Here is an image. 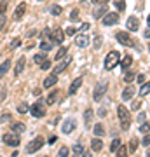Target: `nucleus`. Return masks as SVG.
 Here are the masks:
<instances>
[{"label": "nucleus", "mask_w": 150, "mask_h": 157, "mask_svg": "<svg viewBox=\"0 0 150 157\" xmlns=\"http://www.w3.org/2000/svg\"><path fill=\"white\" fill-rule=\"evenodd\" d=\"M25 63H26V58H25V56H21L19 59H17V65H16V68H14V73H16V77L23 73V70H25Z\"/></svg>", "instance_id": "dca6fc26"}, {"label": "nucleus", "mask_w": 150, "mask_h": 157, "mask_svg": "<svg viewBox=\"0 0 150 157\" xmlns=\"http://www.w3.org/2000/svg\"><path fill=\"white\" fill-rule=\"evenodd\" d=\"M93 115H94V113H93V110H91V108H87V110L84 112V119H86V124H89L91 121H93Z\"/></svg>", "instance_id": "c756f323"}, {"label": "nucleus", "mask_w": 150, "mask_h": 157, "mask_svg": "<svg viewBox=\"0 0 150 157\" xmlns=\"http://www.w3.org/2000/svg\"><path fill=\"white\" fill-rule=\"evenodd\" d=\"M73 157H77V155H73Z\"/></svg>", "instance_id": "052dcab7"}, {"label": "nucleus", "mask_w": 150, "mask_h": 157, "mask_svg": "<svg viewBox=\"0 0 150 157\" xmlns=\"http://www.w3.org/2000/svg\"><path fill=\"white\" fill-rule=\"evenodd\" d=\"M58 100H60V91H52V93H49V96H47L45 105H47V107H51V105H54Z\"/></svg>", "instance_id": "4468645a"}, {"label": "nucleus", "mask_w": 150, "mask_h": 157, "mask_svg": "<svg viewBox=\"0 0 150 157\" xmlns=\"http://www.w3.org/2000/svg\"><path fill=\"white\" fill-rule=\"evenodd\" d=\"M73 152H75V154H80V152H84V150H82V145H75V147H73Z\"/></svg>", "instance_id": "09e8293b"}, {"label": "nucleus", "mask_w": 150, "mask_h": 157, "mask_svg": "<svg viewBox=\"0 0 150 157\" xmlns=\"http://www.w3.org/2000/svg\"><path fill=\"white\" fill-rule=\"evenodd\" d=\"M148 37H150V28L147 26V30H145V39H148Z\"/></svg>", "instance_id": "6e6d98bb"}, {"label": "nucleus", "mask_w": 150, "mask_h": 157, "mask_svg": "<svg viewBox=\"0 0 150 157\" xmlns=\"http://www.w3.org/2000/svg\"><path fill=\"white\" fill-rule=\"evenodd\" d=\"M33 61H35V63H39V65H42V63L45 61V58H44V54H35V58H33Z\"/></svg>", "instance_id": "4c0bfd02"}, {"label": "nucleus", "mask_w": 150, "mask_h": 157, "mask_svg": "<svg viewBox=\"0 0 150 157\" xmlns=\"http://www.w3.org/2000/svg\"><path fill=\"white\" fill-rule=\"evenodd\" d=\"M75 45H79V47H86V45H89V37L86 33H80L75 37Z\"/></svg>", "instance_id": "f8f14e48"}, {"label": "nucleus", "mask_w": 150, "mask_h": 157, "mask_svg": "<svg viewBox=\"0 0 150 157\" xmlns=\"http://www.w3.org/2000/svg\"><path fill=\"white\" fill-rule=\"evenodd\" d=\"M117 21H119V14H117V12H108V14H105L103 19H101V23H103L105 26H112V25H115Z\"/></svg>", "instance_id": "6e6552de"}, {"label": "nucleus", "mask_w": 150, "mask_h": 157, "mask_svg": "<svg viewBox=\"0 0 150 157\" xmlns=\"http://www.w3.org/2000/svg\"><path fill=\"white\" fill-rule=\"evenodd\" d=\"M119 147H121V140H119V138H115V140L112 141V145H110V150H112V152H115L117 148H119Z\"/></svg>", "instance_id": "f704fd0d"}, {"label": "nucleus", "mask_w": 150, "mask_h": 157, "mask_svg": "<svg viewBox=\"0 0 150 157\" xmlns=\"http://www.w3.org/2000/svg\"><path fill=\"white\" fill-rule=\"evenodd\" d=\"M51 37H52V40H54V42L61 44L63 40H65V32H63L61 28H54L52 32H51Z\"/></svg>", "instance_id": "9d476101"}, {"label": "nucleus", "mask_w": 150, "mask_h": 157, "mask_svg": "<svg viewBox=\"0 0 150 157\" xmlns=\"http://www.w3.org/2000/svg\"><path fill=\"white\" fill-rule=\"evenodd\" d=\"M101 2H103V4H105V2H108V0H101Z\"/></svg>", "instance_id": "bf43d9fd"}, {"label": "nucleus", "mask_w": 150, "mask_h": 157, "mask_svg": "<svg viewBox=\"0 0 150 157\" xmlns=\"http://www.w3.org/2000/svg\"><path fill=\"white\" fill-rule=\"evenodd\" d=\"M106 14V7L105 6H100V7H96L94 9V12H93V16L96 17V19H100L101 16H105Z\"/></svg>", "instance_id": "5701e85b"}, {"label": "nucleus", "mask_w": 150, "mask_h": 157, "mask_svg": "<svg viewBox=\"0 0 150 157\" xmlns=\"http://www.w3.org/2000/svg\"><path fill=\"white\" fill-rule=\"evenodd\" d=\"M42 145H44V138H42V136H37V138H33V140L26 145V152L28 154H35L39 148H42Z\"/></svg>", "instance_id": "7ed1b4c3"}, {"label": "nucleus", "mask_w": 150, "mask_h": 157, "mask_svg": "<svg viewBox=\"0 0 150 157\" xmlns=\"http://www.w3.org/2000/svg\"><path fill=\"white\" fill-rule=\"evenodd\" d=\"M148 143H150V140H148V135H145V138H143V145H145V147H148Z\"/></svg>", "instance_id": "5fc2aeb1"}, {"label": "nucleus", "mask_w": 150, "mask_h": 157, "mask_svg": "<svg viewBox=\"0 0 150 157\" xmlns=\"http://www.w3.org/2000/svg\"><path fill=\"white\" fill-rule=\"evenodd\" d=\"M115 39L119 40V42H121L122 45H126V47H131V45H134L133 39L129 37V32H117Z\"/></svg>", "instance_id": "20e7f679"}, {"label": "nucleus", "mask_w": 150, "mask_h": 157, "mask_svg": "<svg viewBox=\"0 0 150 157\" xmlns=\"http://www.w3.org/2000/svg\"><path fill=\"white\" fill-rule=\"evenodd\" d=\"M19 45H21V40H19V39H14V40L11 42V45H9V49H11V51H14V49H17Z\"/></svg>", "instance_id": "72a5a7b5"}, {"label": "nucleus", "mask_w": 150, "mask_h": 157, "mask_svg": "<svg viewBox=\"0 0 150 157\" xmlns=\"http://www.w3.org/2000/svg\"><path fill=\"white\" fill-rule=\"evenodd\" d=\"M61 12H63V9L60 6H52L51 7V14H52V16H60Z\"/></svg>", "instance_id": "473e14b6"}, {"label": "nucleus", "mask_w": 150, "mask_h": 157, "mask_svg": "<svg viewBox=\"0 0 150 157\" xmlns=\"http://www.w3.org/2000/svg\"><path fill=\"white\" fill-rule=\"evenodd\" d=\"M133 80H134V73L133 72H128L126 75H124V82H128L129 84V82H133Z\"/></svg>", "instance_id": "e433bc0d"}, {"label": "nucleus", "mask_w": 150, "mask_h": 157, "mask_svg": "<svg viewBox=\"0 0 150 157\" xmlns=\"http://www.w3.org/2000/svg\"><path fill=\"white\" fill-rule=\"evenodd\" d=\"M119 59H121L119 51H110L105 58V70H113L115 65H119Z\"/></svg>", "instance_id": "f03ea898"}, {"label": "nucleus", "mask_w": 150, "mask_h": 157, "mask_svg": "<svg viewBox=\"0 0 150 157\" xmlns=\"http://www.w3.org/2000/svg\"><path fill=\"white\" fill-rule=\"evenodd\" d=\"M67 35H75L77 33V28H73V26H70V28H67V32H65Z\"/></svg>", "instance_id": "c03bdc74"}, {"label": "nucleus", "mask_w": 150, "mask_h": 157, "mask_svg": "<svg viewBox=\"0 0 150 157\" xmlns=\"http://www.w3.org/2000/svg\"><path fill=\"white\" fill-rule=\"evenodd\" d=\"M93 133H94L96 136H103V133H105V129H103V126L101 124H96L94 129H93Z\"/></svg>", "instance_id": "7c9ffc66"}, {"label": "nucleus", "mask_w": 150, "mask_h": 157, "mask_svg": "<svg viewBox=\"0 0 150 157\" xmlns=\"http://www.w3.org/2000/svg\"><path fill=\"white\" fill-rule=\"evenodd\" d=\"M106 89H108V82H101V84L96 86L94 89V94H93V98H94V101H101V98L105 96Z\"/></svg>", "instance_id": "39448f33"}, {"label": "nucleus", "mask_w": 150, "mask_h": 157, "mask_svg": "<svg viewBox=\"0 0 150 157\" xmlns=\"http://www.w3.org/2000/svg\"><path fill=\"white\" fill-rule=\"evenodd\" d=\"M67 47H60V51H58V52H56V59H58V61H60V59H61V58H65V54H67Z\"/></svg>", "instance_id": "2f4dec72"}, {"label": "nucleus", "mask_w": 150, "mask_h": 157, "mask_svg": "<svg viewBox=\"0 0 150 157\" xmlns=\"http://www.w3.org/2000/svg\"><path fill=\"white\" fill-rule=\"evenodd\" d=\"M131 65H133V58H131V56L128 54V56H126V58L122 59V63H121V67H122V70H128V68L131 67Z\"/></svg>", "instance_id": "b1692460"}, {"label": "nucleus", "mask_w": 150, "mask_h": 157, "mask_svg": "<svg viewBox=\"0 0 150 157\" xmlns=\"http://www.w3.org/2000/svg\"><path fill=\"white\" fill-rule=\"evenodd\" d=\"M136 147H138V140H136V138H131L129 147H128V154H134V152H136Z\"/></svg>", "instance_id": "393cba45"}, {"label": "nucleus", "mask_w": 150, "mask_h": 157, "mask_svg": "<svg viewBox=\"0 0 150 157\" xmlns=\"http://www.w3.org/2000/svg\"><path fill=\"white\" fill-rule=\"evenodd\" d=\"M73 129H75V122H73L72 119H68V121H65L63 122V126H61V131L65 133V135H70Z\"/></svg>", "instance_id": "ddd939ff"}, {"label": "nucleus", "mask_w": 150, "mask_h": 157, "mask_svg": "<svg viewBox=\"0 0 150 157\" xmlns=\"http://www.w3.org/2000/svg\"><path fill=\"white\" fill-rule=\"evenodd\" d=\"M17 112H19V113H26L28 112V105H25V103L19 105V107H17Z\"/></svg>", "instance_id": "ea45409f"}, {"label": "nucleus", "mask_w": 150, "mask_h": 157, "mask_svg": "<svg viewBox=\"0 0 150 157\" xmlns=\"http://www.w3.org/2000/svg\"><path fill=\"white\" fill-rule=\"evenodd\" d=\"M6 11H7V2H6V0H2V2H0V14L4 16Z\"/></svg>", "instance_id": "58836bf2"}, {"label": "nucleus", "mask_w": 150, "mask_h": 157, "mask_svg": "<svg viewBox=\"0 0 150 157\" xmlns=\"http://www.w3.org/2000/svg\"><path fill=\"white\" fill-rule=\"evenodd\" d=\"M148 91H150V84L148 82H143V84H141V89H140V96H141V98L147 96L148 94Z\"/></svg>", "instance_id": "a878e982"}, {"label": "nucleus", "mask_w": 150, "mask_h": 157, "mask_svg": "<svg viewBox=\"0 0 150 157\" xmlns=\"http://www.w3.org/2000/svg\"><path fill=\"white\" fill-rule=\"evenodd\" d=\"M30 112H32V115L33 117H44L45 115V107H44V103H35V105H32V107L28 108Z\"/></svg>", "instance_id": "423d86ee"}, {"label": "nucleus", "mask_w": 150, "mask_h": 157, "mask_svg": "<svg viewBox=\"0 0 150 157\" xmlns=\"http://www.w3.org/2000/svg\"><path fill=\"white\" fill-rule=\"evenodd\" d=\"M45 157H47V155H45Z\"/></svg>", "instance_id": "680f3d73"}, {"label": "nucleus", "mask_w": 150, "mask_h": 157, "mask_svg": "<svg viewBox=\"0 0 150 157\" xmlns=\"http://www.w3.org/2000/svg\"><path fill=\"white\" fill-rule=\"evenodd\" d=\"M0 119H2V122H7V121H11V113H9V112L2 113V117H0Z\"/></svg>", "instance_id": "79ce46f5"}, {"label": "nucleus", "mask_w": 150, "mask_h": 157, "mask_svg": "<svg viewBox=\"0 0 150 157\" xmlns=\"http://www.w3.org/2000/svg\"><path fill=\"white\" fill-rule=\"evenodd\" d=\"M113 6L117 7V11L122 12L124 9H126V0H115V2H113Z\"/></svg>", "instance_id": "cd10ccee"}, {"label": "nucleus", "mask_w": 150, "mask_h": 157, "mask_svg": "<svg viewBox=\"0 0 150 157\" xmlns=\"http://www.w3.org/2000/svg\"><path fill=\"white\" fill-rule=\"evenodd\" d=\"M58 82V78H56V75H49V77L44 80V87L45 89H49V87H52V86Z\"/></svg>", "instance_id": "412c9836"}, {"label": "nucleus", "mask_w": 150, "mask_h": 157, "mask_svg": "<svg viewBox=\"0 0 150 157\" xmlns=\"http://www.w3.org/2000/svg\"><path fill=\"white\" fill-rule=\"evenodd\" d=\"M100 45H101V37H96V39H94V47L98 49Z\"/></svg>", "instance_id": "3c124183"}, {"label": "nucleus", "mask_w": 150, "mask_h": 157, "mask_svg": "<svg viewBox=\"0 0 150 157\" xmlns=\"http://www.w3.org/2000/svg\"><path fill=\"white\" fill-rule=\"evenodd\" d=\"M42 37H44V39H47V37H51V30H49V28H45L44 32H42Z\"/></svg>", "instance_id": "8fccbe9b"}, {"label": "nucleus", "mask_w": 150, "mask_h": 157, "mask_svg": "<svg viewBox=\"0 0 150 157\" xmlns=\"http://www.w3.org/2000/svg\"><path fill=\"white\" fill-rule=\"evenodd\" d=\"M9 68H11V59H6V61L0 65V78H2L7 72H9Z\"/></svg>", "instance_id": "aec40b11"}, {"label": "nucleus", "mask_w": 150, "mask_h": 157, "mask_svg": "<svg viewBox=\"0 0 150 157\" xmlns=\"http://www.w3.org/2000/svg\"><path fill=\"white\" fill-rule=\"evenodd\" d=\"M72 61V58H65L63 61H60V65H56L54 67V70H52V75H58V73H61L65 68H67V65Z\"/></svg>", "instance_id": "9b49d317"}, {"label": "nucleus", "mask_w": 150, "mask_h": 157, "mask_svg": "<svg viewBox=\"0 0 150 157\" xmlns=\"http://www.w3.org/2000/svg\"><path fill=\"white\" fill-rule=\"evenodd\" d=\"M6 17H0V30H2V28H4V26H6Z\"/></svg>", "instance_id": "864d4df0"}, {"label": "nucleus", "mask_w": 150, "mask_h": 157, "mask_svg": "<svg viewBox=\"0 0 150 157\" xmlns=\"http://www.w3.org/2000/svg\"><path fill=\"white\" fill-rule=\"evenodd\" d=\"M141 133H143V135H148V122L141 124Z\"/></svg>", "instance_id": "37998d69"}, {"label": "nucleus", "mask_w": 150, "mask_h": 157, "mask_svg": "<svg viewBox=\"0 0 150 157\" xmlns=\"http://www.w3.org/2000/svg\"><path fill=\"white\" fill-rule=\"evenodd\" d=\"M80 86H82V77L75 78L72 84H70V89H68V93H70V94H75V93L80 89Z\"/></svg>", "instance_id": "2eb2a0df"}, {"label": "nucleus", "mask_w": 150, "mask_h": 157, "mask_svg": "<svg viewBox=\"0 0 150 157\" xmlns=\"http://www.w3.org/2000/svg\"><path fill=\"white\" fill-rule=\"evenodd\" d=\"M40 68H42V70H49V68H51V61H49V59H45V61L40 65Z\"/></svg>", "instance_id": "a19ab883"}, {"label": "nucleus", "mask_w": 150, "mask_h": 157, "mask_svg": "<svg viewBox=\"0 0 150 157\" xmlns=\"http://www.w3.org/2000/svg\"><path fill=\"white\" fill-rule=\"evenodd\" d=\"M4 143H7V145H11V147H17L19 145V136L16 135V133H7V135H4Z\"/></svg>", "instance_id": "0eeeda50"}, {"label": "nucleus", "mask_w": 150, "mask_h": 157, "mask_svg": "<svg viewBox=\"0 0 150 157\" xmlns=\"http://www.w3.org/2000/svg\"><path fill=\"white\" fill-rule=\"evenodd\" d=\"M136 80H138V82H141V84H143V82H147V75H143V73H140V75H138V78H136Z\"/></svg>", "instance_id": "a18cd8bd"}, {"label": "nucleus", "mask_w": 150, "mask_h": 157, "mask_svg": "<svg viewBox=\"0 0 150 157\" xmlns=\"http://www.w3.org/2000/svg\"><path fill=\"white\" fill-rule=\"evenodd\" d=\"M77 16H79V12H77V11H73L72 14H70V17H72V19H75V17H77Z\"/></svg>", "instance_id": "4d7b16f0"}, {"label": "nucleus", "mask_w": 150, "mask_h": 157, "mask_svg": "<svg viewBox=\"0 0 150 157\" xmlns=\"http://www.w3.org/2000/svg\"><path fill=\"white\" fill-rule=\"evenodd\" d=\"M89 26H91L89 23H84L82 26H80V32H82V33H84V32H87V30H89Z\"/></svg>", "instance_id": "49530a36"}, {"label": "nucleus", "mask_w": 150, "mask_h": 157, "mask_svg": "<svg viewBox=\"0 0 150 157\" xmlns=\"http://www.w3.org/2000/svg\"><path fill=\"white\" fill-rule=\"evenodd\" d=\"M82 157H93V155H91V152H82Z\"/></svg>", "instance_id": "13d9d810"}, {"label": "nucleus", "mask_w": 150, "mask_h": 157, "mask_svg": "<svg viewBox=\"0 0 150 157\" xmlns=\"http://www.w3.org/2000/svg\"><path fill=\"white\" fill-rule=\"evenodd\" d=\"M126 26H128V32H136L140 28V21L136 16H131L128 17V23H126Z\"/></svg>", "instance_id": "1a4fd4ad"}, {"label": "nucleus", "mask_w": 150, "mask_h": 157, "mask_svg": "<svg viewBox=\"0 0 150 157\" xmlns=\"http://www.w3.org/2000/svg\"><path fill=\"white\" fill-rule=\"evenodd\" d=\"M52 49V44L51 42H47V40H44V42H40V51H44V52H47V51Z\"/></svg>", "instance_id": "c85d7f7f"}, {"label": "nucleus", "mask_w": 150, "mask_h": 157, "mask_svg": "<svg viewBox=\"0 0 150 157\" xmlns=\"http://www.w3.org/2000/svg\"><path fill=\"white\" fill-rule=\"evenodd\" d=\"M117 113H119V121H121V128L124 131H128L129 126H131V115H129V110L122 105L117 107Z\"/></svg>", "instance_id": "f257e3e1"}, {"label": "nucleus", "mask_w": 150, "mask_h": 157, "mask_svg": "<svg viewBox=\"0 0 150 157\" xmlns=\"http://www.w3.org/2000/svg\"><path fill=\"white\" fill-rule=\"evenodd\" d=\"M68 154H70V150H68L67 147H61L60 152H58V157H68Z\"/></svg>", "instance_id": "c9c22d12"}, {"label": "nucleus", "mask_w": 150, "mask_h": 157, "mask_svg": "<svg viewBox=\"0 0 150 157\" xmlns=\"http://www.w3.org/2000/svg\"><path fill=\"white\" fill-rule=\"evenodd\" d=\"M134 93H136V91H134L133 87H131V86H128V87H126V89L122 91V100H124V101L131 100V98L134 96Z\"/></svg>", "instance_id": "6ab92c4d"}, {"label": "nucleus", "mask_w": 150, "mask_h": 157, "mask_svg": "<svg viewBox=\"0 0 150 157\" xmlns=\"http://www.w3.org/2000/svg\"><path fill=\"white\" fill-rule=\"evenodd\" d=\"M140 107H141V101H134L131 108H133V110H140Z\"/></svg>", "instance_id": "de8ad7c7"}, {"label": "nucleus", "mask_w": 150, "mask_h": 157, "mask_svg": "<svg viewBox=\"0 0 150 157\" xmlns=\"http://www.w3.org/2000/svg\"><path fill=\"white\" fill-rule=\"evenodd\" d=\"M115 154H117V157H128V147H119L115 150Z\"/></svg>", "instance_id": "bb28decb"}, {"label": "nucleus", "mask_w": 150, "mask_h": 157, "mask_svg": "<svg viewBox=\"0 0 150 157\" xmlns=\"http://www.w3.org/2000/svg\"><path fill=\"white\" fill-rule=\"evenodd\" d=\"M140 122H141V124L147 122V115H145V113H140Z\"/></svg>", "instance_id": "603ef678"}, {"label": "nucleus", "mask_w": 150, "mask_h": 157, "mask_svg": "<svg viewBox=\"0 0 150 157\" xmlns=\"http://www.w3.org/2000/svg\"><path fill=\"white\" fill-rule=\"evenodd\" d=\"M11 128H12V133H16V135H21V133L26 131V126H25L23 122H14Z\"/></svg>", "instance_id": "a211bd4d"}, {"label": "nucleus", "mask_w": 150, "mask_h": 157, "mask_svg": "<svg viewBox=\"0 0 150 157\" xmlns=\"http://www.w3.org/2000/svg\"><path fill=\"white\" fill-rule=\"evenodd\" d=\"M25 12H26V4H25V2H21V4L17 6L16 12H14V17H16V19H21V17L25 16Z\"/></svg>", "instance_id": "f3484780"}, {"label": "nucleus", "mask_w": 150, "mask_h": 157, "mask_svg": "<svg viewBox=\"0 0 150 157\" xmlns=\"http://www.w3.org/2000/svg\"><path fill=\"white\" fill-rule=\"evenodd\" d=\"M91 148L94 152H100L101 148H103V141H101L100 138H94V140L91 141Z\"/></svg>", "instance_id": "4be33fe9"}]
</instances>
